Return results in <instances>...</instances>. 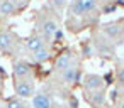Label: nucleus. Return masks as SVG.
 <instances>
[{"label": "nucleus", "mask_w": 124, "mask_h": 108, "mask_svg": "<svg viewBox=\"0 0 124 108\" xmlns=\"http://www.w3.org/2000/svg\"><path fill=\"white\" fill-rule=\"evenodd\" d=\"M95 52L100 54V56H110V54H114V46H112L110 41L102 37V41L95 44Z\"/></svg>", "instance_id": "2eb2a0df"}, {"label": "nucleus", "mask_w": 124, "mask_h": 108, "mask_svg": "<svg viewBox=\"0 0 124 108\" xmlns=\"http://www.w3.org/2000/svg\"><path fill=\"white\" fill-rule=\"evenodd\" d=\"M121 39H124V22L121 24Z\"/></svg>", "instance_id": "412c9836"}, {"label": "nucleus", "mask_w": 124, "mask_h": 108, "mask_svg": "<svg viewBox=\"0 0 124 108\" xmlns=\"http://www.w3.org/2000/svg\"><path fill=\"white\" fill-rule=\"evenodd\" d=\"M46 46H48V42L41 34H32V36H29L26 39V49L29 52H36V51H39V49H43Z\"/></svg>", "instance_id": "6e6552de"}, {"label": "nucleus", "mask_w": 124, "mask_h": 108, "mask_svg": "<svg viewBox=\"0 0 124 108\" xmlns=\"http://www.w3.org/2000/svg\"><path fill=\"white\" fill-rule=\"evenodd\" d=\"M97 5H99V0H73L70 5V10L73 15L82 17V15L90 14V12H95Z\"/></svg>", "instance_id": "f257e3e1"}, {"label": "nucleus", "mask_w": 124, "mask_h": 108, "mask_svg": "<svg viewBox=\"0 0 124 108\" xmlns=\"http://www.w3.org/2000/svg\"><path fill=\"white\" fill-rule=\"evenodd\" d=\"M16 46V36L10 31H0V51L9 52Z\"/></svg>", "instance_id": "1a4fd4ad"}, {"label": "nucleus", "mask_w": 124, "mask_h": 108, "mask_svg": "<svg viewBox=\"0 0 124 108\" xmlns=\"http://www.w3.org/2000/svg\"><path fill=\"white\" fill-rule=\"evenodd\" d=\"M17 10H19V5L14 2V0H2V2H0V15L2 17L16 15Z\"/></svg>", "instance_id": "f8f14e48"}, {"label": "nucleus", "mask_w": 124, "mask_h": 108, "mask_svg": "<svg viewBox=\"0 0 124 108\" xmlns=\"http://www.w3.org/2000/svg\"><path fill=\"white\" fill-rule=\"evenodd\" d=\"M0 108H7L5 106V101H2V100H0Z\"/></svg>", "instance_id": "5701e85b"}, {"label": "nucleus", "mask_w": 124, "mask_h": 108, "mask_svg": "<svg viewBox=\"0 0 124 108\" xmlns=\"http://www.w3.org/2000/svg\"><path fill=\"white\" fill-rule=\"evenodd\" d=\"M2 86H4V76L0 74V89H2Z\"/></svg>", "instance_id": "4be33fe9"}, {"label": "nucleus", "mask_w": 124, "mask_h": 108, "mask_svg": "<svg viewBox=\"0 0 124 108\" xmlns=\"http://www.w3.org/2000/svg\"><path fill=\"white\" fill-rule=\"evenodd\" d=\"M116 2H117L119 5H124V0H116Z\"/></svg>", "instance_id": "b1692460"}, {"label": "nucleus", "mask_w": 124, "mask_h": 108, "mask_svg": "<svg viewBox=\"0 0 124 108\" xmlns=\"http://www.w3.org/2000/svg\"><path fill=\"white\" fill-rule=\"evenodd\" d=\"M31 105H32V108H51V98L46 93L39 91L31 98Z\"/></svg>", "instance_id": "ddd939ff"}, {"label": "nucleus", "mask_w": 124, "mask_h": 108, "mask_svg": "<svg viewBox=\"0 0 124 108\" xmlns=\"http://www.w3.org/2000/svg\"><path fill=\"white\" fill-rule=\"evenodd\" d=\"M100 34L102 37H105L107 41H117L121 37V24L117 22H105L100 25Z\"/></svg>", "instance_id": "0eeeda50"}, {"label": "nucleus", "mask_w": 124, "mask_h": 108, "mask_svg": "<svg viewBox=\"0 0 124 108\" xmlns=\"http://www.w3.org/2000/svg\"><path fill=\"white\" fill-rule=\"evenodd\" d=\"M0 2H2V0H0Z\"/></svg>", "instance_id": "bb28decb"}, {"label": "nucleus", "mask_w": 124, "mask_h": 108, "mask_svg": "<svg viewBox=\"0 0 124 108\" xmlns=\"http://www.w3.org/2000/svg\"><path fill=\"white\" fill-rule=\"evenodd\" d=\"M60 108H70V106H68V105H63V106H60Z\"/></svg>", "instance_id": "393cba45"}, {"label": "nucleus", "mask_w": 124, "mask_h": 108, "mask_svg": "<svg viewBox=\"0 0 124 108\" xmlns=\"http://www.w3.org/2000/svg\"><path fill=\"white\" fill-rule=\"evenodd\" d=\"M5 106L7 108H26V103L19 96H12V98H7L5 100Z\"/></svg>", "instance_id": "dca6fc26"}, {"label": "nucleus", "mask_w": 124, "mask_h": 108, "mask_svg": "<svg viewBox=\"0 0 124 108\" xmlns=\"http://www.w3.org/2000/svg\"><path fill=\"white\" fill-rule=\"evenodd\" d=\"M119 108H124V101H122V103H121V105H119Z\"/></svg>", "instance_id": "a878e982"}, {"label": "nucleus", "mask_w": 124, "mask_h": 108, "mask_svg": "<svg viewBox=\"0 0 124 108\" xmlns=\"http://www.w3.org/2000/svg\"><path fill=\"white\" fill-rule=\"evenodd\" d=\"M49 4L53 5V9H56V10H63L65 5H66V0H49Z\"/></svg>", "instance_id": "a211bd4d"}, {"label": "nucleus", "mask_w": 124, "mask_h": 108, "mask_svg": "<svg viewBox=\"0 0 124 108\" xmlns=\"http://www.w3.org/2000/svg\"><path fill=\"white\" fill-rule=\"evenodd\" d=\"M82 86L85 91H97V89H105V81L100 74L97 73H88L82 78Z\"/></svg>", "instance_id": "423d86ee"}, {"label": "nucleus", "mask_w": 124, "mask_h": 108, "mask_svg": "<svg viewBox=\"0 0 124 108\" xmlns=\"http://www.w3.org/2000/svg\"><path fill=\"white\" fill-rule=\"evenodd\" d=\"M60 74V79L65 83V84H73V83H77L78 81V69L75 68V66H71V68H68V69H65V71H61V73H58Z\"/></svg>", "instance_id": "4468645a"}, {"label": "nucleus", "mask_w": 124, "mask_h": 108, "mask_svg": "<svg viewBox=\"0 0 124 108\" xmlns=\"http://www.w3.org/2000/svg\"><path fill=\"white\" fill-rule=\"evenodd\" d=\"M87 93V100L92 106H104L107 101V95L105 89H97V91H85Z\"/></svg>", "instance_id": "9d476101"}, {"label": "nucleus", "mask_w": 124, "mask_h": 108, "mask_svg": "<svg viewBox=\"0 0 124 108\" xmlns=\"http://www.w3.org/2000/svg\"><path fill=\"white\" fill-rule=\"evenodd\" d=\"M12 73H14L16 79H31L34 74V69H32L31 63H27L26 59H17L12 63Z\"/></svg>", "instance_id": "39448f33"}, {"label": "nucleus", "mask_w": 124, "mask_h": 108, "mask_svg": "<svg viewBox=\"0 0 124 108\" xmlns=\"http://www.w3.org/2000/svg\"><path fill=\"white\" fill-rule=\"evenodd\" d=\"M14 91H16V96H19L21 100H31L36 95V88L31 79H16Z\"/></svg>", "instance_id": "7ed1b4c3"}, {"label": "nucleus", "mask_w": 124, "mask_h": 108, "mask_svg": "<svg viewBox=\"0 0 124 108\" xmlns=\"http://www.w3.org/2000/svg\"><path fill=\"white\" fill-rule=\"evenodd\" d=\"M116 81L121 88H124V66H119L117 68V73H116Z\"/></svg>", "instance_id": "f3484780"}, {"label": "nucleus", "mask_w": 124, "mask_h": 108, "mask_svg": "<svg viewBox=\"0 0 124 108\" xmlns=\"http://www.w3.org/2000/svg\"><path fill=\"white\" fill-rule=\"evenodd\" d=\"M14 2H16V4L19 5V9H21V7H24V5H27V4L31 2V0H14Z\"/></svg>", "instance_id": "aec40b11"}, {"label": "nucleus", "mask_w": 124, "mask_h": 108, "mask_svg": "<svg viewBox=\"0 0 124 108\" xmlns=\"http://www.w3.org/2000/svg\"><path fill=\"white\" fill-rule=\"evenodd\" d=\"M71 66H75V54L70 49H66V51H63L61 54L56 56V59L53 63V71L61 73V71H65V69H68Z\"/></svg>", "instance_id": "20e7f679"}, {"label": "nucleus", "mask_w": 124, "mask_h": 108, "mask_svg": "<svg viewBox=\"0 0 124 108\" xmlns=\"http://www.w3.org/2000/svg\"><path fill=\"white\" fill-rule=\"evenodd\" d=\"M82 52H83L85 57H90V56L95 54V47H93V46H83V51H82Z\"/></svg>", "instance_id": "6ab92c4d"}, {"label": "nucleus", "mask_w": 124, "mask_h": 108, "mask_svg": "<svg viewBox=\"0 0 124 108\" xmlns=\"http://www.w3.org/2000/svg\"><path fill=\"white\" fill-rule=\"evenodd\" d=\"M39 31H41V36L46 39V42H51V41H54V36L60 31V27L53 17H44L39 20Z\"/></svg>", "instance_id": "f03ea898"}, {"label": "nucleus", "mask_w": 124, "mask_h": 108, "mask_svg": "<svg viewBox=\"0 0 124 108\" xmlns=\"http://www.w3.org/2000/svg\"><path fill=\"white\" fill-rule=\"evenodd\" d=\"M53 57V51L49 49V46H46V47H43V49H39V51H36V52H31V59L36 63V64H44L46 61H49Z\"/></svg>", "instance_id": "9b49d317"}]
</instances>
